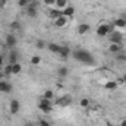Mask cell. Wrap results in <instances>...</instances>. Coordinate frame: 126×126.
I'll return each mask as SVG.
<instances>
[{"mask_svg": "<svg viewBox=\"0 0 126 126\" xmlns=\"http://www.w3.org/2000/svg\"><path fill=\"white\" fill-rule=\"evenodd\" d=\"M72 56H73V59H76L78 62L85 63V64H94L95 63L93 54H91L90 51H87V50H76V51L72 53Z\"/></svg>", "mask_w": 126, "mask_h": 126, "instance_id": "1", "label": "cell"}, {"mask_svg": "<svg viewBox=\"0 0 126 126\" xmlns=\"http://www.w3.org/2000/svg\"><path fill=\"white\" fill-rule=\"evenodd\" d=\"M114 31V25L113 24H107V22H101L97 27V35L98 37H107L110 32Z\"/></svg>", "mask_w": 126, "mask_h": 126, "instance_id": "2", "label": "cell"}, {"mask_svg": "<svg viewBox=\"0 0 126 126\" xmlns=\"http://www.w3.org/2000/svg\"><path fill=\"white\" fill-rule=\"evenodd\" d=\"M38 109H40L41 111H44V113H51V110H53L51 100H47V98L41 97V98L38 100Z\"/></svg>", "mask_w": 126, "mask_h": 126, "instance_id": "3", "label": "cell"}, {"mask_svg": "<svg viewBox=\"0 0 126 126\" xmlns=\"http://www.w3.org/2000/svg\"><path fill=\"white\" fill-rule=\"evenodd\" d=\"M19 110H21V103H19L16 98L10 100V104H9V111H10V114H16Z\"/></svg>", "mask_w": 126, "mask_h": 126, "instance_id": "4", "label": "cell"}, {"mask_svg": "<svg viewBox=\"0 0 126 126\" xmlns=\"http://www.w3.org/2000/svg\"><path fill=\"white\" fill-rule=\"evenodd\" d=\"M110 35V43H116V44H122V38H123V35H122V32H119V31H114L113 32H110L109 34Z\"/></svg>", "mask_w": 126, "mask_h": 126, "instance_id": "5", "label": "cell"}, {"mask_svg": "<svg viewBox=\"0 0 126 126\" xmlns=\"http://www.w3.org/2000/svg\"><path fill=\"white\" fill-rule=\"evenodd\" d=\"M27 15H28L30 18H35V16H37V1L32 0L31 3L27 6Z\"/></svg>", "mask_w": 126, "mask_h": 126, "instance_id": "6", "label": "cell"}, {"mask_svg": "<svg viewBox=\"0 0 126 126\" xmlns=\"http://www.w3.org/2000/svg\"><path fill=\"white\" fill-rule=\"evenodd\" d=\"M16 37L13 35V34H9L7 37H6V40H4V43H6V47H9V48H15L16 47Z\"/></svg>", "mask_w": 126, "mask_h": 126, "instance_id": "7", "label": "cell"}, {"mask_svg": "<svg viewBox=\"0 0 126 126\" xmlns=\"http://www.w3.org/2000/svg\"><path fill=\"white\" fill-rule=\"evenodd\" d=\"M114 28H126V18L125 16H119L113 21Z\"/></svg>", "mask_w": 126, "mask_h": 126, "instance_id": "8", "label": "cell"}, {"mask_svg": "<svg viewBox=\"0 0 126 126\" xmlns=\"http://www.w3.org/2000/svg\"><path fill=\"white\" fill-rule=\"evenodd\" d=\"M75 15V7L73 6H70V4H67L64 9L62 10V16H66V18H72Z\"/></svg>", "mask_w": 126, "mask_h": 126, "instance_id": "9", "label": "cell"}, {"mask_svg": "<svg viewBox=\"0 0 126 126\" xmlns=\"http://www.w3.org/2000/svg\"><path fill=\"white\" fill-rule=\"evenodd\" d=\"M10 91H12V85L6 79H1L0 81V93H10Z\"/></svg>", "mask_w": 126, "mask_h": 126, "instance_id": "10", "label": "cell"}, {"mask_svg": "<svg viewBox=\"0 0 126 126\" xmlns=\"http://www.w3.org/2000/svg\"><path fill=\"white\" fill-rule=\"evenodd\" d=\"M122 44H116V43H110V46H109V51L110 53H113V54H117V53H120L122 51Z\"/></svg>", "mask_w": 126, "mask_h": 126, "instance_id": "11", "label": "cell"}, {"mask_svg": "<svg viewBox=\"0 0 126 126\" xmlns=\"http://www.w3.org/2000/svg\"><path fill=\"white\" fill-rule=\"evenodd\" d=\"M54 25H56L57 28L66 27V25H67V18H66V16H59L57 19H54Z\"/></svg>", "mask_w": 126, "mask_h": 126, "instance_id": "12", "label": "cell"}, {"mask_svg": "<svg viewBox=\"0 0 126 126\" xmlns=\"http://www.w3.org/2000/svg\"><path fill=\"white\" fill-rule=\"evenodd\" d=\"M48 15H50V18L54 21V19H57L59 16H62V10H60V9H57V7H53V9H50Z\"/></svg>", "mask_w": 126, "mask_h": 126, "instance_id": "13", "label": "cell"}, {"mask_svg": "<svg viewBox=\"0 0 126 126\" xmlns=\"http://www.w3.org/2000/svg\"><path fill=\"white\" fill-rule=\"evenodd\" d=\"M70 103H72V97L70 95H64V97H62L59 100V106H62V107H67Z\"/></svg>", "mask_w": 126, "mask_h": 126, "instance_id": "14", "label": "cell"}, {"mask_svg": "<svg viewBox=\"0 0 126 126\" xmlns=\"http://www.w3.org/2000/svg\"><path fill=\"white\" fill-rule=\"evenodd\" d=\"M88 31H90V25L88 24H79L78 25V34L79 35H85Z\"/></svg>", "mask_w": 126, "mask_h": 126, "instance_id": "15", "label": "cell"}, {"mask_svg": "<svg viewBox=\"0 0 126 126\" xmlns=\"http://www.w3.org/2000/svg\"><path fill=\"white\" fill-rule=\"evenodd\" d=\"M104 88H106L107 91H114V90L117 88V82H116V81H107V82L104 84Z\"/></svg>", "mask_w": 126, "mask_h": 126, "instance_id": "16", "label": "cell"}, {"mask_svg": "<svg viewBox=\"0 0 126 126\" xmlns=\"http://www.w3.org/2000/svg\"><path fill=\"white\" fill-rule=\"evenodd\" d=\"M18 62V53H16V50H10V53H9V63L10 64H13V63Z\"/></svg>", "mask_w": 126, "mask_h": 126, "instance_id": "17", "label": "cell"}, {"mask_svg": "<svg viewBox=\"0 0 126 126\" xmlns=\"http://www.w3.org/2000/svg\"><path fill=\"white\" fill-rule=\"evenodd\" d=\"M22 72V66H21V63H13L12 64V75H19Z\"/></svg>", "mask_w": 126, "mask_h": 126, "instance_id": "18", "label": "cell"}, {"mask_svg": "<svg viewBox=\"0 0 126 126\" xmlns=\"http://www.w3.org/2000/svg\"><path fill=\"white\" fill-rule=\"evenodd\" d=\"M59 54L62 56L63 59H66V57L70 54V48H69L67 46H62V47H60V51H59Z\"/></svg>", "mask_w": 126, "mask_h": 126, "instance_id": "19", "label": "cell"}, {"mask_svg": "<svg viewBox=\"0 0 126 126\" xmlns=\"http://www.w3.org/2000/svg\"><path fill=\"white\" fill-rule=\"evenodd\" d=\"M60 47H62V46H59V44H56V43H50V44H48V50H50L51 53H57V54H59Z\"/></svg>", "mask_w": 126, "mask_h": 126, "instance_id": "20", "label": "cell"}, {"mask_svg": "<svg viewBox=\"0 0 126 126\" xmlns=\"http://www.w3.org/2000/svg\"><path fill=\"white\" fill-rule=\"evenodd\" d=\"M67 73H69V69H67L66 66H60V67L57 69V75H59V76H62V78L67 76Z\"/></svg>", "mask_w": 126, "mask_h": 126, "instance_id": "21", "label": "cell"}, {"mask_svg": "<svg viewBox=\"0 0 126 126\" xmlns=\"http://www.w3.org/2000/svg\"><path fill=\"white\" fill-rule=\"evenodd\" d=\"M66 6H67V0H56V4H54V7H57V9L63 10Z\"/></svg>", "mask_w": 126, "mask_h": 126, "instance_id": "22", "label": "cell"}, {"mask_svg": "<svg viewBox=\"0 0 126 126\" xmlns=\"http://www.w3.org/2000/svg\"><path fill=\"white\" fill-rule=\"evenodd\" d=\"M43 97H44V98H47V100H53V98H54V93H53L51 90H46Z\"/></svg>", "mask_w": 126, "mask_h": 126, "instance_id": "23", "label": "cell"}, {"mask_svg": "<svg viewBox=\"0 0 126 126\" xmlns=\"http://www.w3.org/2000/svg\"><path fill=\"white\" fill-rule=\"evenodd\" d=\"M79 106H81L82 109H88V106H90V100H88V98H81Z\"/></svg>", "mask_w": 126, "mask_h": 126, "instance_id": "24", "label": "cell"}, {"mask_svg": "<svg viewBox=\"0 0 126 126\" xmlns=\"http://www.w3.org/2000/svg\"><path fill=\"white\" fill-rule=\"evenodd\" d=\"M3 73H4V76H9V75H12V64H10V63H7V66L4 67Z\"/></svg>", "mask_w": 126, "mask_h": 126, "instance_id": "25", "label": "cell"}, {"mask_svg": "<svg viewBox=\"0 0 126 126\" xmlns=\"http://www.w3.org/2000/svg\"><path fill=\"white\" fill-rule=\"evenodd\" d=\"M31 63L34 64V66H38V64L41 63V57H40V56H32Z\"/></svg>", "mask_w": 126, "mask_h": 126, "instance_id": "26", "label": "cell"}, {"mask_svg": "<svg viewBox=\"0 0 126 126\" xmlns=\"http://www.w3.org/2000/svg\"><path fill=\"white\" fill-rule=\"evenodd\" d=\"M31 1H32V0H18V4H19L21 7H27Z\"/></svg>", "mask_w": 126, "mask_h": 126, "instance_id": "27", "label": "cell"}, {"mask_svg": "<svg viewBox=\"0 0 126 126\" xmlns=\"http://www.w3.org/2000/svg\"><path fill=\"white\" fill-rule=\"evenodd\" d=\"M43 1H44V4H47L48 7H51V6L54 7V4H56V0H43Z\"/></svg>", "mask_w": 126, "mask_h": 126, "instance_id": "28", "label": "cell"}, {"mask_svg": "<svg viewBox=\"0 0 126 126\" xmlns=\"http://www.w3.org/2000/svg\"><path fill=\"white\" fill-rule=\"evenodd\" d=\"M35 46H37V48H44V47H46V44H44V41H43V40H38Z\"/></svg>", "mask_w": 126, "mask_h": 126, "instance_id": "29", "label": "cell"}, {"mask_svg": "<svg viewBox=\"0 0 126 126\" xmlns=\"http://www.w3.org/2000/svg\"><path fill=\"white\" fill-rule=\"evenodd\" d=\"M10 27H12L13 30H19V28H21V24L15 21V22H12V24H10Z\"/></svg>", "mask_w": 126, "mask_h": 126, "instance_id": "30", "label": "cell"}, {"mask_svg": "<svg viewBox=\"0 0 126 126\" xmlns=\"http://www.w3.org/2000/svg\"><path fill=\"white\" fill-rule=\"evenodd\" d=\"M40 126H51V125H50V122H48V120L41 119V120H40Z\"/></svg>", "mask_w": 126, "mask_h": 126, "instance_id": "31", "label": "cell"}, {"mask_svg": "<svg viewBox=\"0 0 126 126\" xmlns=\"http://www.w3.org/2000/svg\"><path fill=\"white\" fill-rule=\"evenodd\" d=\"M3 62H4V57L0 54V66H3Z\"/></svg>", "mask_w": 126, "mask_h": 126, "instance_id": "32", "label": "cell"}, {"mask_svg": "<svg viewBox=\"0 0 126 126\" xmlns=\"http://www.w3.org/2000/svg\"><path fill=\"white\" fill-rule=\"evenodd\" d=\"M119 126H126V119H123V120L119 123Z\"/></svg>", "mask_w": 126, "mask_h": 126, "instance_id": "33", "label": "cell"}, {"mask_svg": "<svg viewBox=\"0 0 126 126\" xmlns=\"http://www.w3.org/2000/svg\"><path fill=\"white\" fill-rule=\"evenodd\" d=\"M0 3H1V6H4V4L7 3V0H0Z\"/></svg>", "mask_w": 126, "mask_h": 126, "instance_id": "34", "label": "cell"}, {"mask_svg": "<svg viewBox=\"0 0 126 126\" xmlns=\"http://www.w3.org/2000/svg\"><path fill=\"white\" fill-rule=\"evenodd\" d=\"M1 79H4V73H3V72H0V81H1Z\"/></svg>", "mask_w": 126, "mask_h": 126, "instance_id": "35", "label": "cell"}, {"mask_svg": "<svg viewBox=\"0 0 126 126\" xmlns=\"http://www.w3.org/2000/svg\"><path fill=\"white\" fill-rule=\"evenodd\" d=\"M120 81H122V82H125V84H126V73H125V75H123V78H122Z\"/></svg>", "mask_w": 126, "mask_h": 126, "instance_id": "36", "label": "cell"}, {"mask_svg": "<svg viewBox=\"0 0 126 126\" xmlns=\"http://www.w3.org/2000/svg\"><path fill=\"white\" fill-rule=\"evenodd\" d=\"M25 126H34V123H31V122H30V123H27Z\"/></svg>", "mask_w": 126, "mask_h": 126, "instance_id": "37", "label": "cell"}, {"mask_svg": "<svg viewBox=\"0 0 126 126\" xmlns=\"http://www.w3.org/2000/svg\"><path fill=\"white\" fill-rule=\"evenodd\" d=\"M0 7H1V3H0Z\"/></svg>", "mask_w": 126, "mask_h": 126, "instance_id": "38", "label": "cell"}]
</instances>
